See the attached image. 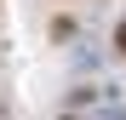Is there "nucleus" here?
Masks as SVG:
<instances>
[{
  "instance_id": "f257e3e1",
  "label": "nucleus",
  "mask_w": 126,
  "mask_h": 120,
  "mask_svg": "<svg viewBox=\"0 0 126 120\" xmlns=\"http://www.w3.org/2000/svg\"><path fill=\"white\" fill-rule=\"evenodd\" d=\"M120 52H126V23H120Z\"/></svg>"
}]
</instances>
